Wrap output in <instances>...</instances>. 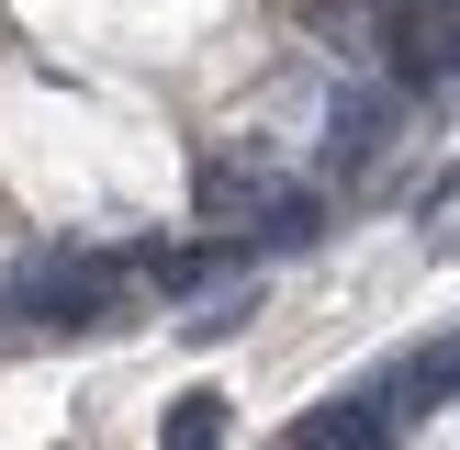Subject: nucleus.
Returning <instances> with one entry per match:
<instances>
[{"instance_id": "f03ea898", "label": "nucleus", "mask_w": 460, "mask_h": 450, "mask_svg": "<svg viewBox=\"0 0 460 450\" xmlns=\"http://www.w3.org/2000/svg\"><path fill=\"white\" fill-rule=\"evenodd\" d=\"M427 405H460V338H438V349H416V360H404L382 417H427Z\"/></svg>"}, {"instance_id": "f257e3e1", "label": "nucleus", "mask_w": 460, "mask_h": 450, "mask_svg": "<svg viewBox=\"0 0 460 450\" xmlns=\"http://www.w3.org/2000/svg\"><path fill=\"white\" fill-rule=\"evenodd\" d=\"M404 79H460V0H416L404 12Z\"/></svg>"}, {"instance_id": "20e7f679", "label": "nucleus", "mask_w": 460, "mask_h": 450, "mask_svg": "<svg viewBox=\"0 0 460 450\" xmlns=\"http://www.w3.org/2000/svg\"><path fill=\"white\" fill-rule=\"evenodd\" d=\"M157 450H225V394H214V382H191V394L169 405V428H157Z\"/></svg>"}, {"instance_id": "39448f33", "label": "nucleus", "mask_w": 460, "mask_h": 450, "mask_svg": "<svg viewBox=\"0 0 460 450\" xmlns=\"http://www.w3.org/2000/svg\"><path fill=\"white\" fill-rule=\"evenodd\" d=\"M382 124H394V102H382V90H349V102H337V169H371Z\"/></svg>"}, {"instance_id": "7ed1b4c3", "label": "nucleus", "mask_w": 460, "mask_h": 450, "mask_svg": "<svg viewBox=\"0 0 460 450\" xmlns=\"http://www.w3.org/2000/svg\"><path fill=\"white\" fill-rule=\"evenodd\" d=\"M292 450H382V405H314Z\"/></svg>"}]
</instances>
